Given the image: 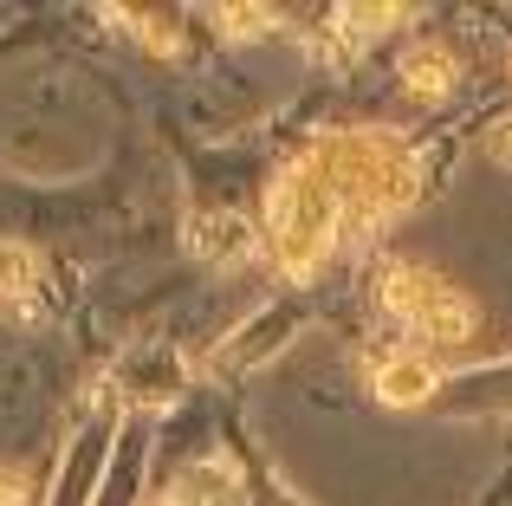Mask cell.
<instances>
[{
  "mask_svg": "<svg viewBox=\"0 0 512 506\" xmlns=\"http://www.w3.org/2000/svg\"><path fill=\"white\" fill-rule=\"evenodd\" d=\"M169 506H240V494H234V481H227V468L214 461V468L188 474V481L175 487V500H169Z\"/></svg>",
  "mask_w": 512,
  "mask_h": 506,
  "instance_id": "obj_9",
  "label": "cell"
},
{
  "mask_svg": "<svg viewBox=\"0 0 512 506\" xmlns=\"http://www.w3.org/2000/svg\"><path fill=\"white\" fill-rule=\"evenodd\" d=\"M415 331H422V338H435V344H467L480 331V305L467 299L454 279H441L435 299H428V312L415 318Z\"/></svg>",
  "mask_w": 512,
  "mask_h": 506,
  "instance_id": "obj_4",
  "label": "cell"
},
{
  "mask_svg": "<svg viewBox=\"0 0 512 506\" xmlns=\"http://www.w3.org/2000/svg\"><path fill=\"white\" fill-rule=\"evenodd\" d=\"M338 228H344V195L331 189L318 156H299L266 195V241H273L279 266L292 279H312L325 266V253L338 247Z\"/></svg>",
  "mask_w": 512,
  "mask_h": 506,
  "instance_id": "obj_1",
  "label": "cell"
},
{
  "mask_svg": "<svg viewBox=\"0 0 512 506\" xmlns=\"http://www.w3.org/2000/svg\"><path fill=\"white\" fill-rule=\"evenodd\" d=\"M188 247H195L201 260H240V253H253V228L240 215H201L195 228H188Z\"/></svg>",
  "mask_w": 512,
  "mask_h": 506,
  "instance_id": "obj_6",
  "label": "cell"
},
{
  "mask_svg": "<svg viewBox=\"0 0 512 506\" xmlns=\"http://www.w3.org/2000/svg\"><path fill=\"white\" fill-rule=\"evenodd\" d=\"M402 91H415V98H448L454 91V52L441 46V39H422V46L402 52Z\"/></svg>",
  "mask_w": 512,
  "mask_h": 506,
  "instance_id": "obj_5",
  "label": "cell"
},
{
  "mask_svg": "<svg viewBox=\"0 0 512 506\" xmlns=\"http://www.w3.org/2000/svg\"><path fill=\"white\" fill-rule=\"evenodd\" d=\"M130 26H137V39H143L150 52H175V46H182V33H175L163 13H130Z\"/></svg>",
  "mask_w": 512,
  "mask_h": 506,
  "instance_id": "obj_11",
  "label": "cell"
},
{
  "mask_svg": "<svg viewBox=\"0 0 512 506\" xmlns=\"http://www.w3.org/2000/svg\"><path fill=\"white\" fill-rule=\"evenodd\" d=\"M435 286H441V273H428V266H415V260H389L383 279H376V299H383L389 318L415 325V318L428 312V299H435Z\"/></svg>",
  "mask_w": 512,
  "mask_h": 506,
  "instance_id": "obj_3",
  "label": "cell"
},
{
  "mask_svg": "<svg viewBox=\"0 0 512 506\" xmlns=\"http://www.w3.org/2000/svg\"><path fill=\"white\" fill-rule=\"evenodd\" d=\"M487 156H493V163H500L506 176H512V117H500V124L487 130Z\"/></svg>",
  "mask_w": 512,
  "mask_h": 506,
  "instance_id": "obj_12",
  "label": "cell"
},
{
  "mask_svg": "<svg viewBox=\"0 0 512 506\" xmlns=\"http://www.w3.org/2000/svg\"><path fill=\"white\" fill-rule=\"evenodd\" d=\"M39 286V253L26 241H0V299H26Z\"/></svg>",
  "mask_w": 512,
  "mask_h": 506,
  "instance_id": "obj_8",
  "label": "cell"
},
{
  "mask_svg": "<svg viewBox=\"0 0 512 506\" xmlns=\"http://www.w3.org/2000/svg\"><path fill=\"white\" fill-rule=\"evenodd\" d=\"M214 26H221L227 39H266L279 26L273 7H214Z\"/></svg>",
  "mask_w": 512,
  "mask_h": 506,
  "instance_id": "obj_10",
  "label": "cell"
},
{
  "mask_svg": "<svg viewBox=\"0 0 512 506\" xmlns=\"http://www.w3.org/2000/svg\"><path fill=\"white\" fill-rule=\"evenodd\" d=\"M370 383H376V403L383 409H422L441 390V364L422 351H389V357H376Z\"/></svg>",
  "mask_w": 512,
  "mask_h": 506,
  "instance_id": "obj_2",
  "label": "cell"
},
{
  "mask_svg": "<svg viewBox=\"0 0 512 506\" xmlns=\"http://www.w3.org/2000/svg\"><path fill=\"white\" fill-rule=\"evenodd\" d=\"M402 20H409L402 7H338V13H331V33H338L344 46H357V39L389 33V26H402Z\"/></svg>",
  "mask_w": 512,
  "mask_h": 506,
  "instance_id": "obj_7",
  "label": "cell"
}]
</instances>
